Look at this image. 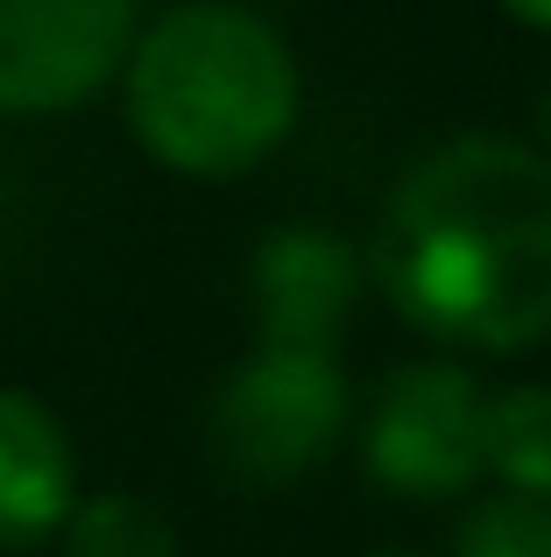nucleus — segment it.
I'll use <instances>...</instances> for the list:
<instances>
[{
  "label": "nucleus",
  "instance_id": "obj_1",
  "mask_svg": "<svg viewBox=\"0 0 551 557\" xmlns=\"http://www.w3.org/2000/svg\"><path fill=\"white\" fill-rule=\"evenodd\" d=\"M375 289L439 346L524 354L551 332V163L460 135L396 184L375 233Z\"/></svg>",
  "mask_w": 551,
  "mask_h": 557
},
{
  "label": "nucleus",
  "instance_id": "obj_2",
  "mask_svg": "<svg viewBox=\"0 0 551 557\" xmlns=\"http://www.w3.org/2000/svg\"><path fill=\"white\" fill-rule=\"evenodd\" d=\"M297 121L283 36L241 8H177L127 50V127L184 177H241Z\"/></svg>",
  "mask_w": 551,
  "mask_h": 557
},
{
  "label": "nucleus",
  "instance_id": "obj_3",
  "mask_svg": "<svg viewBox=\"0 0 551 557\" xmlns=\"http://www.w3.org/2000/svg\"><path fill=\"white\" fill-rule=\"evenodd\" d=\"M346 431V381L332 354L262 346L212 403V459L248 487H283L311 473Z\"/></svg>",
  "mask_w": 551,
  "mask_h": 557
},
{
  "label": "nucleus",
  "instance_id": "obj_4",
  "mask_svg": "<svg viewBox=\"0 0 551 557\" xmlns=\"http://www.w3.org/2000/svg\"><path fill=\"white\" fill-rule=\"evenodd\" d=\"M360 451L389 494L445 502V494L474 487L488 466V395L474 388L467 368L411 360L375 388Z\"/></svg>",
  "mask_w": 551,
  "mask_h": 557
},
{
  "label": "nucleus",
  "instance_id": "obj_5",
  "mask_svg": "<svg viewBox=\"0 0 551 557\" xmlns=\"http://www.w3.org/2000/svg\"><path fill=\"white\" fill-rule=\"evenodd\" d=\"M135 50V0H0V113H64Z\"/></svg>",
  "mask_w": 551,
  "mask_h": 557
},
{
  "label": "nucleus",
  "instance_id": "obj_6",
  "mask_svg": "<svg viewBox=\"0 0 551 557\" xmlns=\"http://www.w3.org/2000/svg\"><path fill=\"white\" fill-rule=\"evenodd\" d=\"M360 289V261L326 226H276L255 255V325L283 354H332Z\"/></svg>",
  "mask_w": 551,
  "mask_h": 557
},
{
  "label": "nucleus",
  "instance_id": "obj_7",
  "mask_svg": "<svg viewBox=\"0 0 551 557\" xmlns=\"http://www.w3.org/2000/svg\"><path fill=\"white\" fill-rule=\"evenodd\" d=\"M71 437L28 388H0V550H28L64 530L71 502Z\"/></svg>",
  "mask_w": 551,
  "mask_h": 557
},
{
  "label": "nucleus",
  "instance_id": "obj_8",
  "mask_svg": "<svg viewBox=\"0 0 551 557\" xmlns=\"http://www.w3.org/2000/svg\"><path fill=\"white\" fill-rule=\"evenodd\" d=\"M64 557H177V530L142 494H93L64 516Z\"/></svg>",
  "mask_w": 551,
  "mask_h": 557
},
{
  "label": "nucleus",
  "instance_id": "obj_9",
  "mask_svg": "<svg viewBox=\"0 0 551 557\" xmlns=\"http://www.w3.org/2000/svg\"><path fill=\"white\" fill-rule=\"evenodd\" d=\"M488 466L516 494L551 502V388H516L488 403Z\"/></svg>",
  "mask_w": 551,
  "mask_h": 557
},
{
  "label": "nucleus",
  "instance_id": "obj_10",
  "mask_svg": "<svg viewBox=\"0 0 551 557\" xmlns=\"http://www.w3.org/2000/svg\"><path fill=\"white\" fill-rule=\"evenodd\" d=\"M453 557H551V502L544 494H488L453 536Z\"/></svg>",
  "mask_w": 551,
  "mask_h": 557
},
{
  "label": "nucleus",
  "instance_id": "obj_11",
  "mask_svg": "<svg viewBox=\"0 0 551 557\" xmlns=\"http://www.w3.org/2000/svg\"><path fill=\"white\" fill-rule=\"evenodd\" d=\"M502 8H510L516 22H530V28H551V0H502Z\"/></svg>",
  "mask_w": 551,
  "mask_h": 557
},
{
  "label": "nucleus",
  "instance_id": "obj_12",
  "mask_svg": "<svg viewBox=\"0 0 551 557\" xmlns=\"http://www.w3.org/2000/svg\"><path fill=\"white\" fill-rule=\"evenodd\" d=\"M544 141H551V92H544Z\"/></svg>",
  "mask_w": 551,
  "mask_h": 557
},
{
  "label": "nucleus",
  "instance_id": "obj_13",
  "mask_svg": "<svg viewBox=\"0 0 551 557\" xmlns=\"http://www.w3.org/2000/svg\"><path fill=\"white\" fill-rule=\"evenodd\" d=\"M382 557H411V550H382Z\"/></svg>",
  "mask_w": 551,
  "mask_h": 557
}]
</instances>
